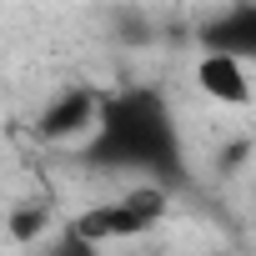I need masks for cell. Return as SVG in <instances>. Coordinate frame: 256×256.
I'll use <instances>...</instances> for the list:
<instances>
[{
	"label": "cell",
	"instance_id": "obj_1",
	"mask_svg": "<svg viewBox=\"0 0 256 256\" xmlns=\"http://www.w3.org/2000/svg\"><path fill=\"white\" fill-rule=\"evenodd\" d=\"M161 216H166V191L161 186H131V191L110 196V201L86 206L66 231H76L90 246H106V241H120V236H136V231L156 226Z\"/></svg>",
	"mask_w": 256,
	"mask_h": 256
},
{
	"label": "cell",
	"instance_id": "obj_2",
	"mask_svg": "<svg viewBox=\"0 0 256 256\" xmlns=\"http://www.w3.org/2000/svg\"><path fill=\"white\" fill-rule=\"evenodd\" d=\"M100 106H106L100 90H90V86H66V90H56V96L40 106L36 136H40V141H90L96 120H100Z\"/></svg>",
	"mask_w": 256,
	"mask_h": 256
},
{
	"label": "cell",
	"instance_id": "obj_3",
	"mask_svg": "<svg viewBox=\"0 0 256 256\" xmlns=\"http://www.w3.org/2000/svg\"><path fill=\"white\" fill-rule=\"evenodd\" d=\"M196 90L216 106H246L251 100V76H246V60L241 56H221V50H206L196 60Z\"/></svg>",
	"mask_w": 256,
	"mask_h": 256
},
{
	"label": "cell",
	"instance_id": "obj_4",
	"mask_svg": "<svg viewBox=\"0 0 256 256\" xmlns=\"http://www.w3.org/2000/svg\"><path fill=\"white\" fill-rule=\"evenodd\" d=\"M46 226H50V206H46V201L10 211V236H16V241H36V236H46Z\"/></svg>",
	"mask_w": 256,
	"mask_h": 256
},
{
	"label": "cell",
	"instance_id": "obj_5",
	"mask_svg": "<svg viewBox=\"0 0 256 256\" xmlns=\"http://www.w3.org/2000/svg\"><path fill=\"white\" fill-rule=\"evenodd\" d=\"M50 256H100V246L80 241L76 231H60V241H56V251H50Z\"/></svg>",
	"mask_w": 256,
	"mask_h": 256
}]
</instances>
